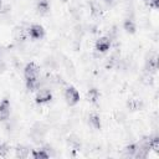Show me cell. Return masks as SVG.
Wrapping results in <instances>:
<instances>
[{
    "mask_svg": "<svg viewBox=\"0 0 159 159\" xmlns=\"http://www.w3.org/2000/svg\"><path fill=\"white\" fill-rule=\"evenodd\" d=\"M47 133V127L43 123H35L30 129V137L35 143H41Z\"/></svg>",
    "mask_w": 159,
    "mask_h": 159,
    "instance_id": "cell-1",
    "label": "cell"
},
{
    "mask_svg": "<svg viewBox=\"0 0 159 159\" xmlns=\"http://www.w3.org/2000/svg\"><path fill=\"white\" fill-rule=\"evenodd\" d=\"M63 97H65L67 104H70V106H75V104H77L78 101H80V92H78L75 87H72V86H67V87L65 88Z\"/></svg>",
    "mask_w": 159,
    "mask_h": 159,
    "instance_id": "cell-2",
    "label": "cell"
},
{
    "mask_svg": "<svg viewBox=\"0 0 159 159\" xmlns=\"http://www.w3.org/2000/svg\"><path fill=\"white\" fill-rule=\"evenodd\" d=\"M25 80H39L40 78V67L35 62H30L24 68Z\"/></svg>",
    "mask_w": 159,
    "mask_h": 159,
    "instance_id": "cell-3",
    "label": "cell"
},
{
    "mask_svg": "<svg viewBox=\"0 0 159 159\" xmlns=\"http://www.w3.org/2000/svg\"><path fill=\"white\" fill-rule=\"evenodd\" d=\"M27 35L32 40H41L45 36V29L39 24H32L27 29Z\"/></svg>",
    "mask_w": 159,
    "mask_h": 159,
    "instance_id": "cell-4",
    "label": "cell"
},
{
    "mask_svg": "<svg viewBox=\"0 0 159 159\" xmlns=\"http://www.w3.org/2000/svg\"><path fill=\"white\" fill-rule=\"evenodd\" d=\"M36 103H46L48 101L52 99V92L50 88H46V87H40L37 89V93H36Z\"/></svg>",
    "mask_w": 159,
    "mask_h": 159,
    "instance_id": "cell-5",
    "label": "cell"
},
{
    "mask_svg": "<svg viewBox=\"0 0 159 159\" xmlns=\"http://www.w3.org/2000/svg\"><path fill=\"white\" fill-rule=\"evenodd\" d=\"M112 46V40L108 37V36H102L99 37L97 41H96V51H98L99 53H103V52H107Z\"/></svg>",
    "mask_w": 159,
    "mask_h": 159,
    "instance_id": "cell-6",
    "label": "cell"
},
{
    "mask_svg": "<svg viewBox=\"0 0 159 159\" xmlns=\"http://www.w3.org/2000/svg\"><path fill=\"white\" fill-rule=\"evenodd\" d=\"M11 112V104L7 98H4L0 101V120H7L10 118Z\"/></svg>",
    "mask_w": 159,
    "mask_h": 159,
    "instance_id": "cell-7",
    "label": "cell"
},
{
    "mask_svg": "<svg viewBox=\"0 0 159 159\" xmlns=\"http://www.w3.org/2000/svg\"><path fill=\"white\" fill-rule=\"evenodd\" d=\"M158 70V58L155 53H149L145 60V71L149 73H155Z\"/></svg>",
    "mask_w": 159,
    "mask_h": 159,
    "instance_id": "cell-8",
    "label": "cell"
},
{
    "mask_svg": "<svg viewBox=\"0 0 159 159\" xmlns=\"http://www.w3.org/2000/svg\"><path fill=\"white\" fill-rule=\"evenodd\" d=\"M36 10L40 15H46L50 11V0H37Z\"/></svg>",
    "mask_w": 159,
    "mask_h": 159,
    "instance_id": "cell-9",
    "label": "cell"
},
{
    "mask_svg": "<svg viewBox=\"0 0 159 159\" xmlns=\"http://www.w3.org/2000/svg\"><path fill=\"white\" fill-rule=\"evenodd\" d=\"M30 154H31V150H30V148L26 147V145H17V147L15 148V157H16V158H22V159H25V158H29Z\"/></svg>",
    "mask_w": 159,
    "mask_h": 159,
    "instance_id": "cell-10",
    "label": "cell"
},
{
    "mask_svg": "<svg viewBox=\"0 0 159 159\" xmlns=\"http://www.w3.org/2000/svg\"><path fill=\"white\" fill-rule=\"evenodd\" d=\"M123 29L128 32V34H134L135 30H137V25H135V21L134 19L130 16V17H127L124 21H123Z\"/></svg>",
    "mask_w": 159,
    "mask_h": 159,
    "instance_id": "cell-11",
    "label": "cell"
},
{
    "mask_svg": "<svg viewBox=\"0 0 159 159\" xmlns=\"http://www.w3.org/2000/svg\"><path fill=\"white\" fill-rule=\"evenodd\" d=\"M31 155H32L34 159H47V158H50V154L47 153V150L45 149V147L31 150Z\"/></svg>",
    "mask_w": 159,
    "mask_h": 159,
    "instance_id": "cell-12",
    "label": "cell"
},
{
    "mask_svg": "<svg viewBox=\"0 0 159 159\" xmlns=\"http://www.w3.org/2000/svg\"><path fill=\"white\" fill-rule=\"evenodd\" d=\"M88 123H89V125L93 128V129H101V127H102V123H101V118H99V116L98 114H89V117H88Z\"/></svg>",
    "mask_w": 159,
    "mask_h": 159,
    "instance_id": "cell-13",
    "label": "cell"
},
{
    "mask_svg": "<svg viewBox=\"0 0 159 159\" xmlns=\"http://www.w3.org/2000/svg\"><path fill=\"white\" fill-rule=\"evenodd\" d=\"M67 143H68V145H70L72 149H75V150H80V149H81V140H80L78 137H76V135H70L68 139H67Z\"/></svg>",
    "mask_w": 159,
    "mask_h": 159,
    "instance_id": "cell-14",
    "label": "cell"
},
{
    "mask_svg": "<svg viewBox=\"0 0 159 159\" xmlns=\"http://www.w3.org/2000/svg\"><path fill=\"white\" fill-rule=\"evenodd\" d=\"M135 152H137V144H129L123 149V155L125 158H134Z\"/></svg>",
    "mask_w": 159,
    "mask_h": 159,
    "instance_id": "cell-15",
    "label": "cell"
},
{
    "mask_svg": "<svg viewBox=\"0 0 159 159\" xmlns=\"http://www.w3.org/2000/svg\"><path fill=\"white\" fill-rule=\"evenodd\" d=\"M87 96H88V99H89L92 103H97V101H98V98H99V92H98L96 88H91V89L88 91Z\"/></svg>",
    "mask_w": 159,
    "mask_h": 159,
    "instance_id": "cell-16",
    "label": "cell"
},
{
    "mask_svg": "<svg viewBox=\"0 0 159 159\" xmlns=\"http://www.w3.org/2000/svg\"><path fill=\"white\" fill-rule=\"evenodd\" d=\"M128 107H129L132 111H138V109H140V108L143 107V103H142L140 101H138V99H130V101L128 102Z\"/></svg>",
    "mask_w": 159,
    "mask_h": 159,
    "instance_id": "cell-17",
    "label": "cell"
},
{
    "mask_svg": "<svg viewBox=\"0 0 159 159\" xmlns=\"http://www.w3.org/2000/svg\"><path fill=\"white\" fill-rule=\"evenodd\" d=\"M10 145L9 144H6V143H0V157H2V158H6L7 155H9V153H10Z\"/></svg>",
    "mask_w": 159,
    "mask_h": 159,
    "instance_id": "cell-18",
    "label": "cell"
},
{
    "mask_svg": "<svg viewBox=\"0 0 159 159\" xmlns=\"http://www.w3.org/2000/svg\"><path fill=\"white\" fill-rule=\"evenodd\" d=\"M91 11H92L93 15H99L102 12V9L97 2H92L91 4Z\"/></svg>",
    "mask_w": 159,
    "mask_h": 159,
    "instance_id": "cell-19",
    "label": "cell"
},
{
    "mask_svg": "<svg viewBox=\"0 0 159 159\" xmlns=\"http://www.w3.org/2000/svg\"><path fill=\"white\" fill-rule=\"evenodd\" d=\"M6 68V65H5V60H4V56L2 53L0 52V72H4Z\"/></svg>",
    "mask_w": 159,
    "mask_h": 159,
    "instance_id": "cell-20",
    "label": "cell"
},
{
    "mask_svg": "<svg viewBox=\"0 0 159 159\" xmlns=\"http://www.w3.org/2000/svg\"><path fill=\"white\" fill-rule=\"evenodd\" d=\"M148 5H149L150 7H153V9H158V6H159V0H149V1H148Z\"/></svg>",
    "mask_w": 159,
    "mask_h": 159,
    "instance_id": "cell-21",
    "label": "cell"
},
{
    "mask_svg": "<svg viewBox=\"0 0 159 159\" xmlns=\"http://www.w3.org/2000/svg\"><path fill=\"white\" fill-rule=\"evenodd\" d=\"M103 1H104L106 4H108V5H111V4H113V1H114V0H103Z\"/></svg>",
    "mask_w": 159,
    "mask_h": 159,
    "instance_id": "cell-22",
    "label": "cell"
},
{
    "mask_svg": "<svg viewBox=\"0 0 159 159\" xmlns=\"http://www.w3.org/2000/svg\"><path fill=\"white\" fill-rule=\"evenodd\" d=\"M143 1H144V2H147V4H148V1H149V0H143Z\"/></svg>",
    "mask_w": 159,
    "mask_h": 159,
    "instance_id": "cell-23",
    "label": "cell"
}]
</instances>
